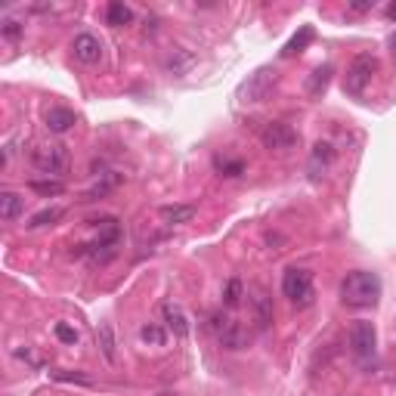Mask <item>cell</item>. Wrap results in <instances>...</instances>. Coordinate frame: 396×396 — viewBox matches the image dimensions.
<instances>
[{"label": "cell", "mask_w": 396, "mask_h": 396, "mask_svg": "<svg viewBox=\"0 0 396 396\" xmlns=\"http://www.w3.org/2000/svg\"><path fill=\"white\" fill-rule=\"evenodd\" d=\"M377 297H381V278H377V272L353 270V272H346L344 282H340V300L353 309L375 307Z\"/></svg>", "instance_id": "obj_1"}, {"label": "cell", "mask_w": 396, "mask_h": 396, "mask_svg": "<svg viewBox=\"0 0 396 396\" xmlns=\"http://www.w3.org/2000/svg\"><path fill=\"white\" fill-rule=\"evenodd\" d=\"M31 164L37 167L41 173H47V177L59 179L68 173V148L62 146V142H43V146H37L34 152H31Z\"/></svg>", "instance_id": "obj_2"}, {"label": "cell", "mask_w": 396, "mask_h": 396, "mask_svg": "<svg viewBox=\"0 0 396 396\" xmlns=\"http://www.w3.org/2000/svg\"><path fill=\"white\" fill-rule=\"evenodd\" d=\"M282 294L288 297L297 309L309 307V303H313V272H309V270H297V266L285 270V276H282Z\"/></svg>", "instance_id": "obj_3"}, {"label": "cell", "mask_w": 396, "mask_h": 396, "mask_svg": "<svg viewBox=\"0 0 396 396\" xmlns=\"http://www.w3.org/2000/svg\"><path fill=\"white\" fill-rule=\"evenodd\" d=\"M375 72H377V56L359 53L356 59L350 62L346 74H344V90L350 93V96H362L365 87H368L371 78H375Z\"/></svg>", "instance_id": "obj_4"}, {"label": "cell", "mask_w": 396, "mask_h": 396, "mask_svg": "<svg viewBox=\"0 0 396 396\" xmlns=\"http://www.w3.org/2000/svg\"><path fill=\"white\" fill-rule=\"evenodd\" d=\"M350 353L356 356V362H362V365H368L371 359H375V353H377V331H375V325H371V322L356 319L350 325Z\"/></svg>", "instance_id": "obj_5"}, {"label": "cell", "mask_w": 396, "mask_h": 396, "mask_svg": "<svg viewBox=\"0 0 396 396\" xmlns=\"http://www.w3.org/2000/svg\"><path fill=\"white\" fill-rule=\"evenodd\" d=\"M210 328H214L217 340H220L226 350H241V346L251 344V331H248L241 322L229 319V316H223V313L210 316Z\"/></svg>", "instance_id": "obj_6"}, {"label": "cell", "mask_w": 396, "mask_h": 396, "mask_svg": "<svg viewBox=\"0 0 396 396\" xmlns=\"http://www.w3.org/2000/svg\"><path fill=\"white\" fill-rule=\"evenodd\" d=\"M272 87H276V72H272V68H257L254 74H248V80H241L239 102H245V105L263 102V99L270 96Z\"/></svg>", "instance_id": "obj_7"}, {"label": "cell", "mask_w": 396, "mask_h": 396, "mask_svg": "<svg viewBox=\"0 0 396 396\" xmlns=\"http://www.w3.org/2000/svg\"><path fill=\"white\" fill-rule=\"evenodd\" d=\"M260 142H263V148H270V152H285V148L297 146V133L288 127V124L270 121V124H263V130H260Z\"/></svg>", "instance_id": "obj_8"}, {"label": "cell", "mask_w": 396, "mask_h": 396, "mask_svg": "<svg viewBox=\"0 0 396 396\" xmlns=\"http://www.w3.org/2000/svg\"><path fill=\"white\" fill-rule=\"evenodd\" d=\"M72 53L78 62H84V65H96L99 59H102V41H99L96 34H90V31H84V34H78L72 41Z\"/></svg>", "instance_id": "obj_9"}, {"label": "cell", "mask_w": 396, "mask_h": 396, "mask_svg": "<svg viewBox=\"0 0 396 396\" xmlns=\"http://www.w3.org/2000/svg\"><path fill=\"white\" fill-rule=\"evenodd\" d=\"M334 161V146L331 142H316L313 152H309V161H307V173L309 179H322L328 173V167H331Z\"/></svg>", "instance_id": "obj_10"}, {"label": "cell", "mask_w": 396, "mask_h": 396, "mask_svg": "<svg viewBox=\"0 0 396 396\" xmlns=\"http://www.w3.org/2000/svg\"><path fill=\"white\" fill-rule=\"evenodd\" d=\"M161 316H164V325H167V331L173 334V338H179L183 340L186 334H189V319H186V313L177 307V303H161Z\"/></svg>", "instance_id": "obj_11"}, {"label": "cell", "mask_w": 396, "mask_h": 396, "mask_svg": "<svg viewBox=\"0 0 396 396\" xmlns=\"http://www.w3.org/2000/svg\"><path fill=\"white\" fill-rule=\"evenodd\" d=\"M43 121H47V127L53 130V133H68V130L78 124V115H74L72 109H62V105H53V109L43 115Z\"/></svg>", "instance_id": "obj_12"}, {"label": "cell", "mask_w": 396, "mask_h": 396, "mask_svg": "<svg viewBox=\"0 0 396 396\" xmlns=\"http://www.w3.org/2000/svg\"><path fill=\"white\" fill-rule=\"evenodd\" d=\"M96 346L105 356V362H118V340H115V331H111L109 322H102V325L96 328Z\"/></svg>", "instance_id": "obj_13"}, {"label": "cell", "mask_w": 396, "mask_h": 396, "mask_svg": "<svg viewBox=\"0 0 396 396\" xmlns=\"http://www.w3.org/2000/svg\"><path fill=\"white\" fill-rule=\"evenodd\" d=\"M99 177H102V179H96V183L84 192V198H80V201H96V198H105L111 189H118V183H121V177H118V173H99Z\"/></svg>", "instance_id": "obj_14"}, {"label": "cell", "mask_w": 396, "mask_h": 396, "mask_svg": "<svg viewBox=\"0 0 396 396\" xmlns=\"http://www.w3.org/2000/svg\"><path fill=\"white\" fill-rule=\"evenodd\" d=\"M105 22H109L111 28H124V25L133 22V10H130L127 3H121V0H111V3L105 6Z\"/></svg>", "instance_id": "obj_15"}, {"label": "cell", "mask_w": 396, "mask_h": 396, "mask_svg": "<svg viewBox=\"0 0 396 396\" xmlns=\"http://www.w3.org/2000/svg\"><path fill=\"white\" fill-rule=\"evenodd\" d=\"M161 217H164V223H173V226L189 223L192 217H195V204H164V208H161Z\"/></svg>", "instance_id": "obj_16"}, {"label": "cell", "mask_w": 396, "mask_h": 396, "mask_svg": "<svg viewBox=\"0 0 396 396\" xmlns=\"http://www.w3.org/2000/svg\"><path fill=\"white\" fill-rule=\"evenodd\" d=\"M192 65H195V56H192L189 50H173V53L164 59V68L170 74H186Z\"/></svg>", "instance_id": "obj_17"}, {"label": "cell", "mask_w": 396, "mask_h": 396, "mask_svg": "<svg viewBox=\"0 0 396 396\" xmlns=\"http://www.w3.org/2000/svg\"><path fill=\"white\" fill-rule=\"evenodd\" d=\"M22 208H25L22 195H16V192H0V217H3L6 223L16 220V217L22 214Z\"/></svg>", "instance_id": "obj_18"}, {"label": "cell", "mask_w": 396, "mask_h": 396, "mask_svg": "<svg viewBox=\"0 0 396 396\" xmlns=\"http://www.w3.org/2000/svg\"><path fill=\"white\" fill-rule=\"evenodd\" d=\"M328 80H331V65H322V68H316L313 72V78H309V84H307V93L313 99H319L322 93L328 90Z\"/></svg>", "instance_id": "obj_19"}, {"label": "cell", "mask_w": 396, "mask_h": 396, "mask_svg": "<svg viewBox=\"0 0 396 396\" xmlns=\"http://www.w3.org/2000/svg\"><path fill=\"white\" fill-rule=\"evenodd\" d=\"M313 41V28H309V25H303L300 31H297L294 37H291L288 43H285V50H282V56L285 59H291V56H297V53H303V47H307V43Z\"/></svg>", "instance_id": "obj_20"}, {"label": "cell", "mask_w": 396, "mask_h": 396, "mask_svg": "<svg viewBox=\"0 0 396 396\" xmlns=\"http://www.w3.org/2000/svg\"><path fill=\"white\" fill-rule=\"evenodd\" d=\"M31 192H37V195H43V198H56V195H62L65 192V183L62 179H53V177H47V179H31Z\"/></svg>", "instance_id": "obj_21"}, {"label": "cell", "mask_w": 396, "mask_h": 396, "mask_svg": "<svg viewBox=\"0 0 396 396\" xmlns=\"http://www.w3.org/2000/svg\"><path fill=\"white\" fill-rule=\"evenodd\" d=\"M140 340L142 344H152V346H161L167 340V331L158 325V322H148V325L140 328Z\"/></svg>", "instance_id": "obj_22"}, {"label": "cell", "mask_w": 396, "mask_h": 396, "mask_svg": "<svg viewBox=\"0 0 396 396\" xmlns=\"http://www.w3.org/2000/svg\"><path fill=\"white\" fill-rule=\"evenodd\" d=\"M254 316H257V325L260 328H270L272 307H270V297H266V294H254Z\"/></svg>", "instance_id": "obj_23"}, {"label": "cell", "mask_w": 396, "mask_h": 396, "mask_svg": "<svg viewBox=\"0 0 396 396\" xmlns=\"http://www.w3.org/2000/svg\"><path fill=\"white\" fill-rule=\"evenodd\" d=\"M56 220H62V208H43V210H37V214L31 217L28 226L41 229V226H50V223H56Z\"/></svg>", "instance_id": "obj_24"}, {"label": "cell", "mask_w": 396, "mask_h": 396, "mask_svg": "<svg viewBox=\"0 0 396 396\" xmlns=\"http://www.w3.org/2000/svg\"><path fill=\"white\" fill-rule=\"evenodd\" d=\"M241 294H245V285H241V278H229L226 291H223V303H226V307H235V303L241 300Z\"/></svg>", "instance_id": "obj_25"}, {"label": "cell", "mask_w": 396, "mask_h": 396, "mask_svg": "<svg viewBox=\"0 0 396 396\" xmlns=\"http://www.w3.org/2000/svg\"><path fill=\"white\" fill-rule=\"evenodd\" d=\"M217 170H220V177H239V173H245V161L217 158Z\"/></svg>", "instance_id": "obj_26"}, {"label": "cell", "mask_w": 396, "mask_h": 396, "mask_svg": "<svg viewBox=\"0 0 396 396\" xmlns=\"http://www.w3.org/2000/svg\"><path fill=\"white\" fill-rule=\"evenodd\" d=\"M50 377H56V381H74V384H93L87 375H78V371H50Z\"/></svg>", "instance_id": "obj_27"}, {"label": "cell", "mask_w": 396, "mask_h": 396, "mask_svg": "<svg viewBox=\"0 0 396 396\" xmlns=\"http://www.w3.org/2000/svg\"><path fill=\"white\" fill-rule=\"evenodd\" d=\"M56 338H59L62 344H78V331H74L72 325H65V322H59V325H56Z\"/></svg>", "instance_id": "obj_28"}, {"label": "cell", "mask_w": 396, "mask_h": 396, "mask_svg": "<svg viewBox=\"0 0 396 396\" xmlns=\"http://www.w3.org/2000/svg\"><path fill=\"white\" fill-rule=\"evenodd\" d=\"M0 31H3L6 41H16V37L22 34V22H16V19L6 16V19H3V28H0Z\"/></svg>", "instance_id": "obj_29"}, {"label": "cell", "mask_w": 396, "mask_h": 396, "mask_svg": "<svg viewBox=\"0 0 396 396\" xmlns=\"http://www.w3.org/2000/svg\"><path fill=\"white\" fill-rule=\"evenodd\" d=\"M16 356H19V359H25L28 365H41V356H37V353H31L28 346H25V350H16Z\"/></svg>", "instance_id": "obj_30"}, {"label": "cell", "mask_w": 396, "mask_h": 396, "mask_svg": "<svg viewBox=\"0 0 396 396\" xmlns=\"http://www.w3.org/2000/svg\"><path fill=\"white\" fill-rule=\"evenodd\" d=\"M350 10H353V12H368V10H371V0H353Z\"/></svg>", "instance_id": "obj_31"}, {"label": "cell", "mask_w": 396, "mask_h": 396, "mask_svg": "<svg viewBox=\"0 0 396 396\" xmlns=\"http://www.w3.org/2000/svg\"><path fill=\"white\" fill-rule=\"evenodd\" d=\"M390 53H393V59H396V34H390Z\"/></svg>", "instance_id": "obj_32"}, {"label": "cell", "mask_w": 396, "mask_h": 396, "mask_svg": "<svg viewBox=\"0 0 396 396\" xmlns=\"http://www.w3.org/2000/svg\"><path fill=\"white\" fill-rule=\"evenodd\" d=\"M387 19H396V3H390V6H387Z\"/></svg>", "instance_id": "obj_33"}]
</instances>
